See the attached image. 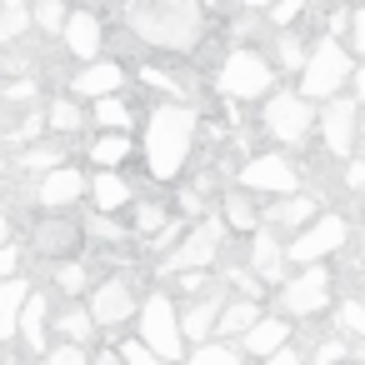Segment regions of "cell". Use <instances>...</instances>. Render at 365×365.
Returning <instances> with one entry per match:
<instances>
[{
  "label": "cell",
  "mask_w": 365,
  "mask_h": 365,
  "mask_svg": "<svg viewBox=\"0 0 365 365\" xmlns=\"http://www.w3.org/2000/svg\"><path fill=\"white\" fill-rule=\"evenodd\" d=\"M195 135H200V115L185 101H160L145 115V170H150V180L185 175V165L195 155Z\"/></svg>",
  "instance_id": "obj_1"
},
{
  "label": "cell",
  "mask_w": 365,
  "mask_h": 365,
  "mask_svg": "<svg viewBox=\"0 0 365 365\" xmlns=\"http://www.w3.org/2000/svg\"><path fill=\"white\" fill-rule=\"evenodd\" d=\"M125 26L155 46V51H175V56H190L205 36V11L195 0H130L125 6Z\"/></svg>",
  "instance_id": "obj_2"
},
{
  "label": "cell",
  "mask_w": 365,
  "mask_h": 365,
  "mask_svg": "<svg viewBox=\"0 0 365 365\" xmlns=\"http://www.w3.org/2000/svg\"><path fill=\"white\" fill-rule=\"evenodd\" d=\"M350 51L340 46V41H315L310 51H305V66H300V91L295 96H305V101H335L345 86H350Z\"/></svg>",
  "instance_id": "obj_3"
},
{
  "label": "cell",
  "mask_w": 365,
  "mask_h": 365,
  "mask_svg": "<svg viewBox=\"0 0 365 365\" xmlns=\"http://www.w3.org/2000/svg\"><path fill=\"white\" fill-rule=\"evenodd\" d=\"M135 325H140V345L160 360V365H175L185 360V340H180V325H175V300L165 290L145 295L135 305Z\"/></svg>",
  "instance_id": "obj_4"
},
{
  "label": "cell",
  "mask_w": 365,
  "mask_h": 365,
  "mask_svg": "<svg viewBox=\"0 0 365 365\" xmlns=\"http://www.w3.org/2000/svg\"><path fill=\"white\" fill-rule=\"evenodd\" d=\"M215 91H220L225 101H260V96H270V91H275L270 56H260V51H250V46L230 51V56L220 61V71H215Z\"/></svg>",
  "instance_id": "obj_5"
},
{
  "label": "cell",
  "mask_w": 365,
  "mask_h": 365,
  "mask_svg": "<svg viewBox=\"0 0 365 365\" xmlns=\"http://www.w3.org/2000/svg\"><path fill=\"white\" fill-rule=\"evenodd\" d=\"M225 220L210 210V215H200V220H190L185 225V235L175 240V250L160 260V275H185V270H210V260L220 255V245H225Z\"/></svg>",
  "instance_id": "obj_6"
},
{
  "label": "cell",
  "mask_w": 365,
  "mask_h": 365,
  "mask_svg": "<svg viewBox=\"0 0 365 365\" xmlns=\"http://www.w3.org/2000/svg\"><path fill=\"white\" fill-rule=\"evenodd\" d=\"M350 240V220L345 215H315L310 225L295 230V240L285 245V265H320L325 255H335Z\"/></svg>",
  "instance_id": "obj_7"
},
{
  "label": "cell",
  "mask_w": 365,
  "mask_h": 365,
  "mask_svg": "<svg viewBox=\"0 0 365 365\" xmlns=\"http://www.w3.org/2000/svg\"><path fill=\"white\" fill-rule=\"evenodd\" d=\"M235 175H240L245 190H255V195H275V200L295 195V185H300V170H295L290 155H280V150H260V155H250Z\"/></svg>",
  "instance_id": "obj_8"
},
{
  "label": "cell",
  "mask_w": 365,
  "mask_h": 365,
  "mask_svg": "<svg viewBox=\"0 0 365 365\" xmlns=\"http://www.w3.org/2000/svg\"><path fill=\"white\" fill-rule=\"evenodd\" d=\"M280 310L295 315V320H315L320 310H330V270L305 265L300 275L280 280Z\"/></svg>",
  "instance_id": "obj_9"
},
{
  "label": "cell",
  "mask_w": 365,
  "mask_h": 365,
  "mask_svg": "<svg viewBox=\"0 0 365 365\" xmlns=\"http://www.w3.org/2000/svg\"><path fill=\"white\" fill-rule=\"evenodd\" d=\"M310 125H315V106H310L305 96H295V91H275V96L265 101V135H270V140L295 145V140L310 135Z\"/></svg>",
  "instance_id": "obj_10"
},
{
  "label": "cell",
  "mask_w": 365,
  "mask_h": 365,
  "mask_svg": "<svg viewBox=\"0 0 365 365\" xmlns=\"http://www.w3.org/2000/svg\"><path fill=\"white\" fill-rule=\"evenodd\" d=\"M135 305H140L135 285H130L125 275H106V280L91 290L86 315H91V325H96V330H115V325H125V320L135 315Z\"/></svg>",
  "instance_id": "obj_11"
},
{
  "label": "cell",
  "mask_w": 365,
  "mask_h": 365,
  "mask_svg": "<svg viewBox=\"0 0 365 365\" xmlns=\"http://www.w3.org/2000/svg\"><path fill=\"white\" fill-rule=\"evenodd\" d=\"M315 125H320V140H325V155L335 160H350L355 150V135H360V110L350 96H335L325 101V110H315Z\"/></svg>",
  "instance_id": "obj_12"
},
{
  "label": "cell",
  "mask_w": 365,
  "mask_h": 365,
  "mask_svg": "<svg viewBox=\"0 0 365 365\" xmlns=\"http://www.w3.org/2000/svg\"><path fill=\"white\" fill-rule=\"evenodd\" d=\"M61 41H66V51H71L81 66H91V61H101V51H106V26H101L96 11H71L66 26H61Z\"/></svg>",
  "instance_id": "obj_13"
},
{
  "label": "cell",
  "mask_w": 365,
  "mask_h": 365,
  "mask_svg": "<svg viewBox=\"0 0 365 365\" xmlns=\"http://www.w3.org/2000/svg\"><path fill=\"white\" fill-rule=\"evenodd\" d=\"M120 86H125V66L101 56L71 76V101H106V96H120Z\"/></svg>",
  "instance_id": "obj_14"
},
{
  "label": "cell",
  "mask_w": 365,
  "mask_h": 365,
  "mask_svg": "<svg viewBox=\"0 0 365 365\" xmlns=\"http://www.w3.org/2000/svg\"><path fill=\"white\" fill-rule=\"evenodd\" d=\"M250 275L260 285H280L285 280V240H280V230H270V225L250 230Z\"/></svg>",
  "instance_id": "obj_15"
},
{
  "label": "cell",
  "mask_w": 365,
  "mask_h": 365,
  "mask_svg": "<svg viewBox=\"0 0 365 365\" xmlns=\"http://www.w3.org/2000/svg\"><path fill=\"white\" fill-rule=\"evenodd\" d=\"M220 305H225V290H220V285H215L210 295L190 300L185 310L175 305V325H180V340H185V345H205V340L215 335V315H220Z\"/></svg>",
  "instance_id": "obj_16"
},
{
  "label": "cell",
  "mask_w": 365,
  "mask_h": 365,
  "mask_svg": "<svg viewBox=\"0 0 365 365\" xmlns=\"http://www.w3.org/2000/svg\"><path fill=\"white\" fill-rule=\"evenodd\" d=\"M86 195V175L76 170V165H56V170H46L41 180H36V200L46 205V210H71L76 200Z\"/></svg>",
  "instance_id": "obj_17"
},
{
  "label": "cell",
  "mask_w": 365,
  "mask_h": 365,
  "mask_svg": "<svg viewBox=\"0 0 365 365\" xmlns=\"http://www.w3.org/2000/svg\"><path fill=\"white\" fill-rule=\"evenodd\" d=\"M280 345H290V320H280V315H260L245 335H240V355H250V360H270Z\"/></svg>",
  "instance_id": "obj_18"
},
{
  "label": "cell",
  "mask_w": 365,
  "mask_h": 365,
  "mask_svg": "<svg viewBox=\"0 0 365 365\" xmlns=\"http://www.w3.org/2000/svg\"><path fill=\"white\" fill-rule=\"evenodd\" d=\"M46 325H51V300L31 285V295H26L21 315H16V340H26L31 355H46Z\"/></svg>",
  "instance_id": "obj_19"
},
{
  "label": "cell",
  "mask_w": 365,
  "mask_h": 365,
  "mask_svg": "<svg viewBox=\"0 0 365 365\" xmlns=\"http://www.w3.org/2000/svg\"><path fill=\"white\" fill-rule=\"evenodd\" d=\"M130 200H135V190H130V180H125L120 170L91 175V205H96V215H115V210H125Z\"/></svg>",
  "instance_id": "obj_20"
},
{
  "label": "cell",
  "mask_w": 365,
  "mask_h": 365,
  "mask_svg": "<svg viewBox=\"0 0 365 365\" xmlns=\"http://www.w3.org/2000/svg\"><path fill=\"white\" fill-rule=\"evenodd\" d=\"M76 240H81V230L71 225V220H41L36 225V235H31V250L36 255H51V260H61V255H71L76 250Z\"/></svg>",
  "instance_id": "obj_21"
},
{
  "label": "cell",
  "mask_w": 365,
  "mask_h": 365,
  "mask_svg": "<svg viewBox=\"0 0 365 365\" xmlns=\"http://www.w3.org/2000/svg\"><path fill=\"white\" fill-rule=\"evenodd\" d=\"M315 215H320V210H315V195H300V190H295V195H285V200H275V205L265 210L270 230L280 225V230H290V235H295L300 225H310ZM265 220H260V225H265Z\"/></svg>",
  "instance_id": "obj_22"
},
{
  "label": "cell",
  "mask_w": 365,
  "mask_h": 365,
  "mask_svg": "<svg viewBox=\"0 0 365 365\" xmlns=\"http://www.w3.org/2000/svg\"><path fill=\"white\" fill-rule=\"evenodd\" d=\"M260 315H265V310H260L255 300H240V295H235V300L220 305V315H215V335H220V340H240Z\"/></svg>",
  "instance_id": "obj_23"
},
{
  "label": "cell",
  "mask_w": 365,
  "mask_h": 365,
  "mask_svg": "<svg viewBox=\"0 0 365 365\" xmlns=\"http://www.w3.org/2000/svg\"><path fill=\"white\" fill-rule=\"evenodd\" d=\"M31 295V280L26 275H11V280H0V340H16V315Z\"/></svg>",
  "instance_id": "obj_24"
},
{
  "label": "cell",
  "mask_w": 365,
  "mask_h": 365,
  "mask_svg": "<svg viewBox=\"0 0 365 365\" xmlns=\"http://www.w3.org/2000/svg\"><path fill=\"white\" fill-rule=\"evenodd\" d=\"M86 120H96L106 135H130V125H135V115H130V106H125L120 96L91 101V115H86Z\"/></svg>",
  "instance_id": "obj_25"
},
{
  "label": "cell",
  "mask_w": 365,
  "mask_h": 365,
  "mask_svg": "<svg viewBox=\"0 0 365 365\" xmlns=\"http://www.w3.org/2000/svg\"><path fill=\"white\" fill-rule=\"evenodd\" d=\"M41 125H46L51 135H76V130L86 125V110H81V101H71V96H56V101L41 110Z\"/></svg>",
  "instance_id": "obj_26"
},
{
  "label": "cell",
  "mask_w": 365,
  "mask_h": 365,
  "mask_svg": "<svg viewBox=\"0 0 365 365\" xmlns=\"http://www.w3.org/2000/svg\"><path fill=\"white\" fill-rule=\"evenodd\" d=\"M31 36V6L26 0H0V46H16Z\"/></svg>",
  "instance_id": "obj_27"
},
{
  "label": "cell",
  "mask_w": 365,
  "mask_h": 365,
  "mask_svg": "<svg viewBox=\"0 0 365 365\" xmlns=\"http://www.w3.org/2000/svg\"><path fill=\"white\" fill-rule=\"evenodd\" d=\"M130 155H135L130 135H101V140H91V160H96L101 170H120Z\"/></svg>",
  "instance_id": "obj_28"
},
{
  "label": "cell",
  "mask_w": 365,
  "mask_h": 365,
  "mask_svg": "<svg viewBox=\"0 0 365 365\" xmlns=\"http://www.w3.org/2000/svg\"><path fill=\"white\" fill-rule=\"evenodd\" d=\"M220 220H225V230H240V235H250V230L260 225V210H255V200H250V195L230 190V195H225V210H220Z\"/></svg>",
  "instance_id": "obj_29"
},
{
  "label": "cell",
  "mask_w": 365,
  "mask_h": 365,
  "mask_svg": "<svg viewBox=\"0 0 365 365\" xmlns=\"http://www.w3.org/2000/svg\"><path fill=\"white\" fill-rule=\"evenodd\" d=\"M56 320V330H61V340L66 345H91V335H96V325H91V315H86V305H66L61 315H51Z\"/></svg>",
  "instance_id": "obj_30"
},
{
  "label": "cell",
  "mask_w": 365,
  "mask_h": 365,
  "mask_svg": "<svg viewBox=\"0 0 365 365\" xmlns=\"http://www.w3.org/2000/svg\"><path fill=\"white\" fill-rule=\"evenodd\" d=\"M185 365H245V355L225 340H205V345H190L185 350Z\"/></svg>",
  "instance_id": "obj_31"
},
{
  "label": "cell",
  "mask_w": 365,
  "mask_h": 365,
  "mask_svg": "<svg viewBox=\"0 0 365 365\" xmlns=\"http://www.w3.org/2000/svg\"><path fill=\"white\" fill-rule=\"evenodd\" d=\"M300 66H305V41H300V31H280V36H275V61H270V71H295V76H300Z\"/></svg>",
  "instance_id": "obj_32"
},
{
  "label": "cell",
  "mask_w": 365,
  "mask_h": 365,
  "mask_svg": "<svg viewBox=\"0 0 365 365\" xmlns=\"http://www.w3.org/2000/svg\"><path fill=\"white\" fill-rule=\"evenodd\" d=\"M21 165L36 170V175H46V170L66 165V145H61V140H41V145H31V150L21 155Z\"/></svg>",
  "instance_id": "obj_33"
},
{
  "label": "cell",
  "mask_w": 365,
  "mask_h": 365,
  "mask_svg": "<svg viewBox=\"0 0 365 365\" xmlns=\"http://www.w3.org/2000/svg\"><path fill=\"white\" fill-rule=\"evenodd\" d=\"M335 335L340 340H365V300H340L335 305Z\"/></svg>",
  "instance_id": "obj_34"
},
{
  "label": "cell",
  "mask_w": 365,
  "mask_h": 365,
  "mask_svg": "<svg viewBox=\"0 0 365 365\" xmlns=\"http://www.w3.org/2000/svg\"><path fill=\"white\" fill-rule=\"evenodd\" d=\"M130 205H135V225H130V235H145V240H150V235L170 220V210L155 205V200H130Z\"/></svg>",
  "instance_id": "obj_35"
},
{
  "label": "cell",
  "mask_w": 365,
  "mask_h": 365,
  "mask_svg": "<svg viewBox=\"0 0 365 365\" xmlns=\"http://www.w3.org/2000/svg\"><path fill=\"white\" fill-rule=\"evenodd\" d=\"M66 6H61V0H36V6H31V26L36 31H46V36H61V26H66Z\"/></svg>",
  "instance_id": "obj_36"
},
{
  "label": "cell",
  "mask_w": 365,
  "mask_h": 365,
  "mask_svg": "<svg viewBox=\"0 0 365 365\" xmlns=\"http://www.w3.org/2000/svg\"><path fill=\"white\" fill-rule=\"evenodd\" d=\"M86 235H91L96 245H120V240H130V230H125L120 220H110V215H96V210H91V220H86Z\"/></svg>",
  "instance_id": "obj_37"
},
{
  "label": "cell",
  "mask_w": 365,
  "mask_h": 365,
  "mask_svg": "<svg viewBox=\"0 0 365 365\" xmlns=\"http://www.w3.org/2000/svg\"><path fill=\"white\" fill-rule=\"evenodd\" d=\"M51 275H56V285H61L66 295H81V290L91 285L86 265H76V260H56V270H51Z\"/></svg>",
  "instance_id": "obj_38"
},
{
  "label": "cell",
  "mask_w": 365,
  "mask_h": 365,
  "mask_svg": "<svg viewBox=\"0 0 365 365\" xmlns=\"http://www.w3.org/2000/svg\"><path fill=\"white\" fill-rule=\"evenodd\" d=\"M305 6H310V0H275L265 16H270V26H275V31H295V21L305 16Z\"/></svg>",
  "instance_id": "obj_39"
},
{
  "label": "cell",
  "mask_w": 365,
  "mask_h": 365,
  "mask_svg": "<svg viewBox=\"0 0 365 365\" xmlns=\"http://www.w3.org/2000/svg\"><path fill=\"white\" fill-rule=\"evenodd\" d=\"M41 365H91V350L86 345H46V355H41Z\"/></svg>",
  "instance_id": "obj_40"
},
{
  "label": "cell",
  "mask_w": 365,
  "mask_h": 365,
  "mask_svg": "<svg viewBox=\"0 0 365 365\" xmlns=\"http://www.w3.org/2000/svg\"><path fill=\"white\" fill-rule=\"evenodd\" d=\"M350 355V340H340V335H325L320 345H315V355L305 360V365H340Z\"/></svg>",
  "instance_id": "obj_41"
},
{
  "label": "cell",
  "mask_w": 365,
  "mask_h": 365,
  "mask_svg": "<svg viewBox=\"0 0 365 365\" xmlns=\"http://www.w3.org/2000/svg\"><path fill=\"white\" fill-rule=\"evenodd\" d=\"M140 81H145L150 91H160V96H170V101H180V96H185V86H180L175 76H165V71H155V66H145V71H140Z\"/></svg>",
  "instance_id": "obj_42"
},
{
  "label": "cell",
  "mask_w": 365,
  "mask_h": 365,
  "mask_svg": "<svg viewBox=\"0 0 365 365\" xmlns=\"http://www.w3.org/2000/svg\"><path fill=\"white\" fill-rule=\"evenodd\" d=\"M115 355H120V365H160V360H155V355H150V350H145L140 340H125V345H120Z\"/></svg>",
  "instance_id": "obj_43"
},
{
  "label": "cell",
  "mask_w": 365,
  "mask_h": 365,
  "mask_svg": "<svg viewBox=\"0 0 365 365\" xmlns=\"http://www.w3.org/2000/svg\"><path fill=\"white\" fill-rule=\"evenodd\" d=\"M350 51H355V56H365V0L350 11Z\"/></svg>",
  "instance_id": "obj_44"
},
{
  "label": "cell",
  "mask_w": 365,
  "mask_h": 365,
  "mask_svg": "<svg viewBox=\"0 0 365 365\" xmlns=\"http://www.w3.org/2000/svg\"><path fill=\"white\" fill-rule=\"evenodd\" d=\"M21 275V245H0V280Z\"/></svg>",
  "instance_id": "obj_45"
},
{
  "label": "cell",
  "mask_w": 365,
  "mask_h": 365,
  "mask_svg": "<svg viewBox=\"0 0 365 365\" xmlns=\"http://www.w3.org/2000/svg\"><path fill=\"white\" fill-rule=\"evenodd\" d=\"M265 365H305V355H300L295 345H280V350H275V355H270Z\"/></svg>",
  "instance_id": "obj_46"
},
{
  "label": "cell",
  "mask_w": 365,
  "mask_h": 365,
  "mask_svg": "<svg viewBox=\"0 0 365 365\" xmlns=\"http://www.w3.org/2000/svg\"><path fill=\"white\" fill-rule=\"evenodd\" d=\"M345 180H350V190H365V160H350Z\"/></svg>",
  "instance_id": "obj_47"
},
{
  "label": "cell",
  "mask_w": 365,
  "mask_h": 365,
  "mask_svg": "<svg viewBox=\"0 0 365 365\" xmlns=\"http://www.w3.org/2000/svg\"><path fill=\"white\" fill-rule=\"evenodd\" d=\"M350 81H355V110H365V66L350 71Z\"/></svg>",
  "instance_id": "obj_48"
},
{
  "label": "cell",
  "mask_w": 365,
  "mask_h": 365,
  "mask_svg": "<svg viewBox=\"0 0 365 365\" xmlns=\"http://www.w3.org/2000/svg\"><path fill=\"white\" fill-rule=\"evenodd\" d=\"M91 365H120V355H115V350H96Z\"/></svg>",
  "instance_id": "obj_49"
},
{
  "label": "cell",
  "mask_w": 365,
  "mask_h": 365,
  "mask_svg": "<svg viewBox=\"0 0 365 365\" xmlns=\"http://www.w3.org/2000/svg\"><path fill=\"white\" fill-rule=\"evenodd\" d=\"M240 6H245V11H270L275 0H240Z\"/></svg>",
  "instance_id": "obj_50"
},
{
  "label": "cell",
  "mask_w": 365,
  "mask_h": 365,
  "mask_svg": "<svg viewBox=\"0 0 365 365\" xmlns=\"http://www.w3.org/2000/svg\"><path fill=\"white\" fill-rule=\"evenodd\" d=\"M0 245H11V220H6V210H0Z\"/></svg>",
  "instance_id": "obj_51"
},
{
  "label": "cell",
  "mask_w": 365,
  "mask_h": 365,
  "mask_svg": "<svg viewBox=\"0 0 365 365\" xmlns=\"http://www.w3.org/2000/svg\"><path fill=\"white\" fill-rule=\"evenodd\" d=\"M195 6H200V11H215V6H220V0H195Z\"/></svg>",
  "instance_id": "obj_52"
},
{
  "label": "cell",
  "mask_w": 365,
  "mask_h": 365,
  "mask_svg": "<svg viewBox=\"0 0 365 365\" xmlns=\"http://www.w3.org/2000/svg\"><path fill=\"white\" fill-rule=\"evenodd\" d=\"M360 260H365V230H360Z\"/></svg>",
  "instance_id": "obj_53"
},
{
  "label": "cell",
  "mask_w": 365,
  "mask_h": 365,
  "mask_svg": "<svg viewBox=\"0 0 365 365\" xmlns=\"http://www.w3.org/2000/svg\"><path fill=\"white\" fill-rule=\"evenodd\" d=\"M330 6H345V0H330Z\"/></svg>",
  "instance_id": "obj_54"
}]
</instances>
